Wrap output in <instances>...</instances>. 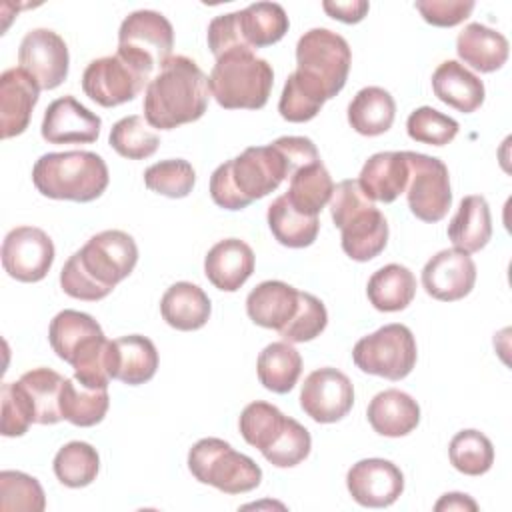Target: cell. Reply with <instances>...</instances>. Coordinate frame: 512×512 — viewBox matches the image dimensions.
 Here are the masks:
<instances>
[{"mask_svg":"<svg viewBox=\"0 0 512 512\" xmlns=\"http://www.w3.org/2000/svg\"><path fill=\"white\" fill-rule=\"evenodd\" d=\"M476 282V264L470 254L450 248L434 254L422 268V286L440 302H456L468 296Z\"/></svg>","mask_w":512,"mask_h":512,"instance_id":"obj_17","label":"cell"},{"mask_svg":"<svg viewBox=\"0 0 512 512\" xmlns=\"http://www.w3.org/2000/svg\"><path fill=\"white\" fill-rule=\"evenodd\" d=\"M238 26L248 48H266L284 38L288 32L286 10L276 2H256L238 10Z\"/></svg>","mask_w":512,"mask_h":512,"instance_id":"obj_33","label":"cell"},{"mask_svg":"<svg viewBox=\"0 0 512 512\" xmlns=\"http://www.w3.org/2000/svg\"><path fill=\"white\" fill-rule=\"evenodd\" d=\"M326 100H330V96L318 80L304 74L302 70H294L286 78V84L278 102V112L284 120L300 124V122L312 120L320 112Z\"/></svg>","mask_w":512,"mask_h":512,"instance_id":"obj_35","label":"cell"},{"mask_svg":"<svg viewBox=\"0 0 512 512\" xmlns=\"http://www.w3.org/2000/svg\"><path fill=\"white\" fill-rule=\"evenodd\" d=\"M110 406L108 388H92L76 378H66L60 396L62 418L74 426L88 428L104 420Z\"/></svg>","mask_w":512,"mask_h":512,"instance_id":"obj_36","label":"cell"},{"mask_svg":"<svg viewBox=\"0 0 512 512\" xmlns=\"http://www.w3.org/2000/svg\"><path fill=\"white\" fill-rule=\"evenodd\" d=\"M210 312L212 304L208 294L192 282L172 284L160 300V314L164 322L182 332L200 330L208 322Z\"/></svg>","mask_w":512,"mask_h":512,"instance_id":"obj_27","label":"cell"},{"mask_svg":"<svg viewBox=\"0 0 512 512\" xmlns=\"http://www.w3.org/2000/svg\"><path fill=\"white\" fill-rule=\"evenodd\" d=\"M456 52L464 64L488 74L506 64L510 44L502 32L480 22H472L458 34Z\"/></svg>","mask_w":512,"mask_h":512,"instance_id":"obj_26","label":"cell"},{"mask_svg":"<svg viewBox=\"0 0 512 512\" xmlns=\"http://www.w3.org/2000/svg\"><path fill=\"white\" fill-rule=\"evenodd\" d=\"M254 252L240 238H226L216 242L204 258L206 278L224 292H236L254 272Z\"/></svg>","mask_w":512,"mask_h":512,"instance_id":"obj_20","label":"cell"},{"mask_svg":"<svg viewBox=\"0 0 512 512\" xmlns=\"http://www.w3.org/2000/svg\"><path fill=\"white\" fill-rule=\"evenodd\" d=\"M208 86L226 110H260L274 86V70L254 50H230L216 58Z\"/></svg>","mask_w":512,"mask_h":512,"instance_id":"obj_6","label":"cell"},{"mask_svg":"<svg viewBox=\"0 0 512 512\" xmlns=\"http://www.w3.org/2000/svg\"><path fill=\"white\" fill-rule=\"evenodd\" d=\"M354 404V386L338 368L324 366L310 372L300 390V406L320 424L342 420Z\"/></svg>","mask_w":512,"mask_h":512,"instance_id":"obj_13","label":"cell"},{"mask_svg":"<svg viewBox=\"0 0 512 512\" xmlns=\"http://www.w3.org/2000/svg\"><path fill=\"white\" fill-rule=\"evenodd\" d=\"M188 470L224 494H244L262 480L260 466L220 438H202L188 452Z\"/></svg>","mask_w":512,"mask_h":512,"instance_id":"obj_7","label":"cell"},{"mask_svg":"<svg viewBox=\"0 0 512 512\" xmlns=\"http://www.w3.org/2000/svg\"><path fill=\"white\" fill-rule=\"evenodd\" d=\"M322 8L334 20H340L344 24H356V22L364 20V16L370 10V4L366 0H348V2L324 0Z\"/></svg>","mask_w":512,"mask_h":512,"instance_id":"obj_50","label":"cell"},{"mask_svg":"<svg viewBox=\"0 0 512 512\" xmlns=\"http://www.w3.org/2000/svg\"><path fill=\"white\" fill-rule=\"evenodd\" d=\"M290 176L292 168L274 142L250 146L212 172L210 196L224 210H242L274 192Z\"/></svg>","mask_w":512,"mask_h":512,"instance_id":"obj_3","label":"cell"},{"mask_svg":"<svg viewBox=\"0 0 512 512\" xmlns=\"http://www.w3.org/2000/svg\"><path fill=\"white\" fill-rule=\"evenodd\" d=\"M52 468L64 486L84 488L96 480L100 470V456L88 442L72 440L56 452Z\"/></svg>","mask_w":512,"mask_h":512,"instance_id":"obj_39","label":"cell"},{"mask_svg":"<svg viewBox=\"0 0 512 512\" xmlns=\"http://www.w3.org/2000/svg\"><path fill=\"white\" fill-rule=\"evenodd\" d=\"M366 416L374 432H378L380 436L400 438L410 434L418 426L420 406L410 394L398 388H388L378 392L370 400Z\"/></svg>","mask_w":512,"mask_h":512,"instance_id":"obj_24","label":"cell"},{"mask_svg":"<svg viewBox=\"0 0 512 512\" xmlns=\"http://www.w3.org/2000/svg\"><path fill=\"white\" fill-rule=\"evenodd\" d=\"M268 226L276 242L288 248H306L310 246L320 230L318 216H306L296 212L286 196H278L268 206Z\"/></svg>","mask_w":512,"mask_h":512,"instance_id":"obj_37","label":"cell"},{"mask_svg":"<svg viewBox=\"0 0 512 512\" xmlns=\"http://www.w3.org/2000/svg\"><path fill=\"white\" fill-rule=\"evenodd\" d=\"M102 120L74 96H62L48 104L40 134L48 144H90L100 136Z\"/></svg>","mask_w":512,"mask_h":512,"instance_id":"obj_18","label":"cell"},{"mask_svg":"<svg viewBox=\"0 0 512 512\" xmlns=\"http://www.w3.org/2000/svg\"><path fill=\"white\" fill-rule=\"evenodd\" d=\"M152 68L138 58L116 50L112 56L92 60L82 74L84 94L104 108L134 100L152 80Z\"/></svg>","mask_w":512,"mask_h":512,"instance_id":"obj_8","label":"cell"},{"mask_svg":"<svg viewBox=\"0 0 512 512\" xmlns=\"http://www.w3.org/2000/svg\"><path fill=\"white\" fill-rule=\"evenodd\" d=\"M434 96L462 114L476 112L484 102V84L464 64L446 60L432 74Z\"/></svg>","mask_w":512,"mask_h":512,"instance_id":"obj_25","label":"cell"},{"mask_svg":"<svg viewBox=\"0 0 512 512\" xmlns=\"http://www.w3.org/2000/svg\"><path fill=\"white\" fill-rule=\"evenodd\" d=\"M404 154L410 166V178L406 186L410 212L422 222H440L452 206V190L446 164L440 158L420 152Z\"/></svg>","mask_w":512,"mask_h":512,"instance_id":"obj_11","label":"cell"},{"mask_svg":"<svg viewBox=\"0 0 512 512\" xmlns=\"http://www.w3.org/2000/svg\"><path fill=\"white\" fill-rule=\"evenodd\" d=\"M408 178L410 166L404 152H376L364 162L358 184L372 202L390 204L406 192Z\"/></svg>","mask_w":512,"mask_h":512,"instance_id":"obj_21","label":"cell"},{"mask_svg":"<svg viewBox=\"0 0 512 512\" xmlns=\"http://www.w3.org/2000/svg\"><path fill=\"white\" fill-rule=\"evenodd\" d=\"M46 496L40 482L18 470L0 472V510L10 512H42Z\"/></svg>","mask_w":512,"mask_h":512,"instance_id":"obj_43","label":"cell"},{"mask_svg":"<svg viewBox=\"0 0 512 512\" xmlns=\"http://www.w3.org/2000/svg\"><path fill=\"white\" fill-rule=\"evenodd\" d=\"M136 262L138 246L134 238L124 230H104L66 260L60 272V286L76 300L96 302L130 276Z\"/></svg>","mask_w":512,"mask_h":512,"instance_id":"obj_1","label":"cell"},{"mask_svg":"<svg viewBox=\"0 0 512 512\" xmlns=\"http://www.w3.org/2000/svg\"><path fill=\"white\" fill-rule=\"evenodd\" d=\"M104 336L100 324L86 312L62 310L48 328V342L56 356L68 364L96 338Z\"/></svg>","mask_w":512,"mask_h":512,"instance_id":"obj_29","label":"cell"},{"mask_svg":"<svg viewBox=\"0 0 512 512\" xmlns=\"http://www.w3.org/2000/svg\"><path fill=\"white\" fill-rule=\"evenodd\" d=\"M158 350L154 342L140 334L110 340V378L128 386H138L154 378Z\"/></svg>","mask_w":512,"mask_h":512,"instance_id":"obj_22","label":"cell"},{"mask_svg":"<svg viewBox=\"0 0 512 512\" xmlns=\"http://www.w3.org/2000/svg\"><path fill=\"white\" fill-rule=\"evenodd\" d=\"M458 122L432 106L416 108L406 120V132L414 142L430 146H446L458 134Z\"/></svg>","mask_w":512,"mask_h":512,"instance_id":"obj_45","label":"cell"},{"mask_svg":"<svg viewBox=\"0 0 512 512\" xmlns=\"http://www.w3.org/2000/svg\"><path fill=\"white\" fill-rule=\"evenodd\" d=\"M36 422V412L32 400L20 382L2 384V424L0 430L4 436H22Z\"/></svg>","mask_w":512,"mask_h":512,"instance_id":"obj_48","label":"cell"},{"mask_svg":"<svg viewBox=\"0 0 512 512\" xmlns=\"http://www.w3.org/2000/svg\"><path fill=\"white\" fill-rule=\"evenodd\" d=\"M174 48L170 20L154 10H136L126 16L118 30V50L138 58L152 70L162 66Z\"/></svg>","mask_w":512,"mask_h":512,"instance_id":"obj_12","label":"cell"},{"mask_svg":"<svg viewBox=\"0 0 512 512\" xmlns=\"http://www.w3.org/2000/svg\"><path fill=\"white\" fill-rule=\"evenodd\" d=\"M36 190L52 200L92 202L110 182L104 158L88 150L48 152L32 168Z\"/></svg>","mask_w":512,"mask_h":512,"instance_id":"obj_4","label":"cell"},{"mask_svg":"<svg viewBox=\"0 0 512 512\" xmlns=\"http://www.w3.org/2000/svg\"><path fill=\"white\" fill-rule=\"evenodd\" d=\"M260 384L276 394H286L294 388L302 374V356L286 340L268 344L256 360Z\"/></svg>","mask_w":512,"mask_h":512,"instance_id":"obj_34","label":"cell"},{"mask_svg":"<svg viewBox=\"0 0 512 512\" xmlns=\"http://www.w3.org/2000/svg\"><path fill=\"white\" fill-rule=\"evenodd\" d=\"M396 116L392 94L380 86H366L348 104V124L362 136H380L390 130Z\"/></svg>","mask_w":512,"mask_h":512,"instance_id":"obj_30","label":"cell"},{"mask_svg":"<svg viewBox=\"0 0 512 512\" xmlns=\"http://www.w3.org/2000/svg\"><path fill=\"white\" fill-rule=\"evenodd\" d=\"M448 238L456 250L474 254L492 238V216L484 196H464L448 224Z\"/></svg>","mask_w":512,"mask_h":512,"instance_id":"obj_28","label":"cell"},{"mask_svg":"<svg viewBox=\"0 0 512 512\" xmlns=\"http://www.w3.org/2000/svg\"><path fill=\"white\" fill-rule=\"evenodd\" d=\"M40 86L36 80L18 68H8L0 76V136L2 140L22 134L32 118L38 102Z\"/></svg>","mask_w":512,"mask_h":512,"instance_id":"obj_19","label":"cell"},{"mask_svg":"<svg viewBox=\"0 0 512 512\" xmlns=\"http://www.w3.org/2000/svg\"><path fill=\"white\" fill-rule=\"evenodd\" d=\"M286 418L288 416H284L274 404H268L262 400L250 402L242 410L238 420L240 434L250 446L264 452L284 428Z\"/></svg>","mask_w":512,"mask_h":512,"instance_id":"obj_42","label":"cell"},{"mask_svg":"<svg viewBox=\"0 0 512 512\" xmlns=\"http://www.w3.org/2000/svg\"><path fill=\"white\" fill-rule=\"evenodd\" d=\"M450 464L466 476H482L494 464V446L480 430H460L448 446Z\"/></svg>","mask_w":512,"mask_h":512,"instance_id":"obj_40","label":"cell"},{"mask_svg":"<svg viewBox=\"0 0 512 512\" xmlns=\"http://www.w3.org/2000/svg\"><path fill=\"white\" fill-rule=\"evenodd\" d=\"M54 262L52 238L36 226H18L2 242V266L18 282H40Z\"/></svg>","mask_w":512,"mask_h":512,"instance_id":"obj_14","label":"cell"},{"mask_svg":"<svg viewBox=\"0 0 512 512\" xmlns=\"http://www.w3.org/2000/svg\"><path fill=\"white\" fill-rule=\"evenodd\" d=\"M434 510H436V512H452V510H458V512H476V510H478V504H476L468 494H462V492H446V494L440 496V500L434 504Z\"/></svg>","mask_w":512,"mask_h":512,"instance_id":"obj_51","label":"cell"},{"mask_svg":"<svg viewBox=\"0 0 512 512\" xmlns=\"http://www.w3.org/2000/svg\"><path fill=\"white\" fill-rule=\"evenodd\" d=\"M312 448L310 432L294 418L288 416L282 432L262 452V456L276 468H292L308 458Z\"/></svg>","mask_w":512,"mask_h":512,"instance_id":"obj_46","label":"cell"},{"mask_svg":"<svg viewBox=\"0 0 512 512\" xmlns=\"http://www.w3.org/2000/svg\"><path fill=\"white\" fill-rule=\"evenodd\" d=\"M326 324H328V312L322 300L310 292H300V302L294 318L278 334L290 344L308 342L320 336Z\"/></svg>","mask_w":512,"mask_h":512,"instance_id":"obj_47","label":"cell"},{"mask_svg":"<svg viewBox=\"0 0 512 512\" xmlns=\"http://www.w3.org/2000/svg\"><path fill=\"white\" fill-rule=\"evenodd\" d=\"M334 182L322 160L302 166L290 176L286 200L290 206L306 216H318L320 210L330 202Z\"/></svg>","mask_w":512,"mask_h":512,"instance_id":"obj_31","label":"cell"},{"mask_svg":"<svg viewBox=\"0 0 512 512\" xmlns=\"http://www.w3.org/2000/svg\"><path fill=\"white\" fill-rule=\"evenodd\" d=\"M330 214L342 232V250L356 262L376 258L388 244V222L374 202L362 192L358 180L334 186Z\"/></svg>","mask_w":512,"mask_h":512,"instance_id":"obj_5","label":"cell"},{"mask_svg":"<svg viewBox=\"0 0 512 512\" xmlns=\"http://www.w3.org/2000/svg\"><path fill=\"white\" fill-rule=\"evenodd\" d=\"M110 146L128 160H144L150 158L160 144V136L152 130L144 116L132 114L120 118L108 136Z\"/></svg>","mask_w":512,"mask_h":512,"instance_id":"obj_41","label":"cell"},{"mask_svg":"<svg viewBox=\"0 0 512 512\" xmlns=\"http://www.w3.org/2000/svg\"><path fill=\"white\" fill-rule=\"evenodd\" d=\"M414 8L420 16L438 28H452L464 22L474 10L472 0H416Z\"/></svg>","mask_w":512,"mask_h":512,"instance_id":"obj_49","label":"cell"},{"mask_svg":"<svg viewBox=\"0 0 512 512\" xmlns=\"http://www.w3.org/2000/svg\"><path fill=\"white\" fill-rule=\"evenodd\" d=\"M298 302L300 290L282 280H266L248 294L246 312L254 324L280 332L294 318Z\"/></svg>","mask_w":512,"mask_h":512,"instance_id":"obj_23","label":"cell"},{"mask_svg":"<svg viewBox=\"0 0 512 512\" xmlns=\"http://www.w3.org/2000/svg\"><path fill=\"white\" fill-rule=\"evenodd\" d=\"M18 62L36 80L40 90H54L68 76V46L54 30L34 28L20 42Z\"/></svg>","mask_w":512,"mask_h":512,"instance_id":"obj_15","label":"cell"},{"mask_svg":"<svg viewBox=\"0 0 512 512\" xmlns=\"http://www.w3.org/2000/svg\"><path fill=\"white\" fill-rule=\"evenodd\" d=\"M208 76L188 56H170L144 92V118L152 128L172 130L204 116L210 100Z\"/></svg>","mask_w":512,"mask_h":512,"instance_id":"obj_2","label":"cell"},{"mask_svg":"<svg viewBox=\"0 0 512 512\" xmlns=\"http://www.w3.org/2000/svg\"><path fill=\"white\" fill-rule=\"evenodd\" d=\"M366 294L376 310L400 312L416 296V278L402 264H386L370 276Z\"/></svg>","mask_w":512,"mask_h":512,"instance_id":"obj_32","label":"cell"},{"mask_svg":"<svg viewBox=\"0 0 512 512\" xmlns=\"http://www.w3.org/2000/svg\"><path fill=\"white\" fill-rule=\"evenodd\" d=\"M196 182V172L188 160L170 158L160 160L146 168L144 184L148 190L168 196V198H184L192 192Z\"/></svg>","mask_w":512,"mask_h":512,"instance_id":"obj_44","label":"cell"},{"mask_svg":"<svg viewBox=\"0 0 512 512\" xmlns=\"http://www.w3.org/2000/svg\"><path fill=\"white\" fill-rule=\"evenodd\" d=\"M414 334L404 324H386L354 344L352 360L366 374L398 382L416 366Z\"/></svg>","mask_w":512,"mask_h":512,"instance_id":"obj_9","label":"cell"},{"mask_svg":"<svg viewBox=\"0 0 512 512\" xmlns=\"http://www.w3.org/2000/svg\"><path fill=\"white\" fill-rule=\"evenodd\" d=\"M296 64V70L318 80L334 98L348 80L352 52L340 34L328 28H312L296 44Z\"/></svg>","mask_w":512,"mask_h":512,"instance_id":"obj_10","label":"cell"},{"mask_svg":"<svg viewBox=\"0 0 512 512\" xmlns=\"http://www.w3.org/2000/svg\"><path fill=\"white\" fill-rule=\"evenodd\" d=\"M346 486L354 502L366 508H386L404 492L402 470L384 458H364L346 474Z\"/></svg>","mask_w":512,"mask_h":512,"instance_id":"obj_16","label":"cell"},{"mask_svg":"<svg viewBox=\"0 0 512 512\" xmlns=\"http://www.w3.org/2000/svg\"><path fill=\"white\" fill-rule=\"evenodd\" d=\"M64 376L52 368H34L20 376V384L32 400L36 412V424H56L62 418L60 396L64 386Z\"/></svg>","mask_w":512,"mask_h":512,"instance_id":"obj_38","label":"cell"}]
</instances>
